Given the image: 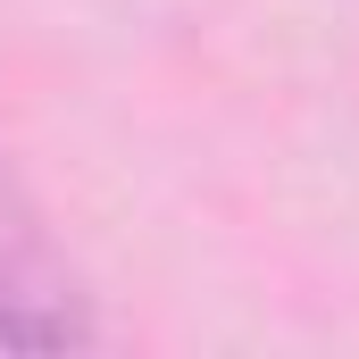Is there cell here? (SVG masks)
I'll return each mask as SVG.
<instances>
[{
    "label": "cell",
    "instance_id": "cell-1",
    "mask_svg": "<svg viewBox=\"0 0 359 359\" xmlns=\"http://www.w3.org/2000/svg\"><path fill=\"white\" fill-rule=\"evenodd\" d=\"M92 334H100V318H92L84 276L0 151V343L8 351H84Z\"/></svg>",
    "mask_w": 359,
    "mask_h": 359
}]
</instances>
